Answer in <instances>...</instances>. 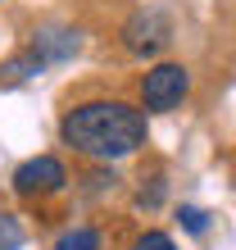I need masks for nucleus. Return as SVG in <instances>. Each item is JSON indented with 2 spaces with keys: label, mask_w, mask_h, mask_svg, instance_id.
Here are the masks:
<instances>
[{
  "label": "nucleus",
  "mask_w": 236,
  "mask_h": 250,
  "mask_svg": "<svg viewBox=\"0 0 236 250\" xmlns=\"http://www.w3.org/2000/svg\"><path fill=\"white\" fill-rule=\"evenodd\" d=\"M118 37H123V50L127 55H137V60H155V55L173 41V23H168V14H159V9H137L123 23Z\"/></svg>",
  "instance_id": "obj_3"
},
{
  "label": "nucleus",
  "mask_w": 236,
  "mask_h": 250,
  "mask_svg": "<svg viewBox=\"0 0 236 250\" xmlns=\"http://www.w3.org/2000/svg\"><path fill=\"white\" fill-rule=\"evenodd\" d=\"M23 241H27L23 223H19L14 214H5V209H0V250H23Z\"/></svg>",
  "instance_id": "obj_7"
},
{
  "label": "nucleus",
  "mask_w": 236,
  "mask_h": 250,
  "mask_svg": "<svg viewBox=\"0 0 236 250\" xmlns=\"http://www.w3.org/2000/svg\"><path fill=\"white\" fill-rule=\"evenodd\" d=\"M9 182H14V191H19L23 200H46V196L68 187V168H64V159H55V155H32V159H23V164L14 168Z\"/></svg>",
  "instance_id": "obj_4"
},
{
  "label": "nucleus",
  "mask_w": 236,
  "mask_h": 250,
  "mask_svg": "<svg viewBox=\"0 0 236 250\" xmlns=\"http://www.w3.org/2000/svg\"><path fill=\"white\" fill-rule=\"evenodd\" d=\"M177 223H182L191 237H204V232H209V214L196 209V205H182V209H177Z\"/></svg>",
  "instance_id": "obj_8"
},
{
  "label": "nucleus",
  "mask_w": 236,
  "mask_h": 250,
  "mask_svg": "<svg viewBox=\"0 0 236 250\" xmlns=\"http://www.w3.org/2000/svg\"><path fill=\"white\" fill-rule=\"evenodd\" d=\"M55 250H105V241H100L96 228H64L59 232Z\"/></svg>",
  "instance_id": "obj_6"
},
{
  "label": "nucleus",
  "mask_w": 236,
  "mask_h": 250,
  "mask_svg": "<svg viewBox=\"0 0 236 250\" xmlns=\"http://www.w3.org/2000/svg\"><path fill=\"white\" fill-rule=\"evenodd\" d=\"M82 50V32L78 27H41L32 32V55L41 64H64Z\"/></svg>",
  "instance_id": "obj_5"
},
{
  "label": "nucleus",
  "mask_w": 236,
  "mask_h": 250,
  "mask_svg": "<svg viewBox=\"0 0 236 250\" xmlns=\"http://www.w3.org/2000/svg\"><path fill=\"white\" fill-rule=\"evenodd\" d=\"M145 137H150L145 109L127 105V100H109V96L78 100L59 119V141L73 155L91 159V164H114V159L137 155L145 146Z\"/></svg>",
  "instance_id": "obj_1"
},
{
  "label": "nucleus",
  "mask_w": 236,
  "mask_h": 250,
  "mask_svg": "<svg viewBox=\"0 0 236 250\" xmlns=\"http://www.w3.org/2000/svg\"><path fill=\"white\" fill-rule=\"evenodd\" d=\"M127 250H177V241L168 237V232H141Z\"/></svg>",
  "instance_id": "obj_9"
},
{
  "label": "nucleus",
  "mask_w": 236,
  "mask_h": 250,
  "mask_svg": "<svg viewBox=\"0 0 236 250\" xmlns=\"http://www.w3.org/2000/svg\"><path fill=\"white\" fill-rule=\"evenodd\" d=\"M145 182H150V187L137 191V205H141V209H159V200H164V178L155 173V178H145Z\"/></svg>",
  "instance_id": "obj_10"
},
{
  "label": "nucleus",
  "mask_w": 236,
  "mask_h": 250,
  "mask_svg": "<svg viewBox=\"0 0 236 250\" xmlns=\"http://www.w3.org/2000/svg\"><path fill=\"white\" fill-rule=\"evenodd\" d=\"M191 96V68L186 64H155L141 73V109L145 114H173L182 100Z\"/></svg>",
  "instance_id": "obj_2"
}]
</instances>
